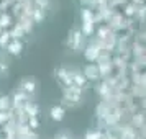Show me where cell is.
Returning <instances> with one entry per match:
<instances>
[{
    "instance_id": "7",
    "label": "cell",
    "mask_w": 146,
    "mask_h": 139,
    "mask_svg": "<svg viewBox=\"0 0 146 139\" xmlns=\"http://www.w3.org/2000/svg\"><path fill=\"white\" fill-rule=\"evenodd\" d=\"M72 80H74V82H76V84H77L79 87L86 84V77H84L82 74H79V72H76V74L72 75Z\"/></svg>"
},
{
    "instance_id": "8",
    "label": "cell",
    "mask_w": 146,
    "mask_h": 139,
    "mask_svg": "<svg viewBox=\"0 0 146 139\" xmlns=\"http://www.w3.org/2000/svg\"><path fill=\"white\" fill-rule=\"evenodd\" d=\"M27 111L30 113V118H31V116H36V115H38V106L27 103Z\"/></svg>"
},
{
    "instance_id": "3",
    "label": "cell",
    "mask_w": 146,
    "mask_h": 139,
    "mask_svg": "<svg viewBox=\"0 0 146 139\" xmlns=\"http://www.w3.org/2000/svg\"><path fill=\"white\" fill-rule=\"evenodd\" d=\"M58 75H59V79L62 80L66 85H71V84H72V75L67 72L66 69H59V70H58Z\"/></svg>"
},
{
    "instance_id": "9",
    "label": "cell",
    "mask_w": 146,
    "mask_h": 139,
    "mask_svg": "<svg viewBox=\"0 0 146 139\" xmlns=\"http://www.w3.org/2000/svg\"><path fill=\"white\" fill-rule=\"evenodd\" d=\"M82 31H84L86 34H90L92 33V23H86V21H84V25H82Z\"/></svg>"
},
{
    "instance_id": "10",
    "label": "cell",
    "mask_w": 146,
    "mask_h": 139,
    "mask_svg": "<svg viewBox=\"0 0 146 139\" xmlns=\"http://www.w3.org/2000/svg\"><path fill=\"white\" fill-rule=\"evenodd\" d=\"M8 105H10V103H8V98L7 97H2V98H0V110L3 111L5 108H8Z\"/></svg>"
},
{
    "instance_id": "11",
    "label": "cell",
    "mask_w": 146,
    "mask_h": 139,
    "mask_svg": "<svg viewBox=\"0 0 146 139\" xmlns=\"http://www.w3.org/2000/svg\"><path fill=\"white\" fill-rule=\"evenodd\" d=\"M86 139H100V132L97 131H90L86 134Z\"/></svg>"
},
{
    "instance_id": "5",
    "label": "cell",
    "mask_w": 146,
    "mask_h": 139,
    "mask_svg": "<svg viewBox=\"0 0 146 139\" xmlns=\"http://www.w3.org/2000/svg\"><path fill=\"white\" fill-rule=\"evenodd\" d=\"M97 56H99V47H95V46H89V49L86 51V57L89 61H94V59H97Z\"/></svg>"
},
{
    "instance_id": "1",
    "label": "cell",
    "mask_w": 146,
    "mask_h": 139,
    "mask_svg": "<svg viewBox=\"0 0 146 139\" xmlns=\"http://www.w3.org/2000/svg\"><path fill=\"white\" fill-rule=\"evenodd\" d=\"M80 41H82V36H80V31H74L72 36L69 38V46L74 47V49H77L80 46Z\"/></svg>"
},
{
    "instance_id": "13",
    "label": "cell",
    "mask_w": 146,
    "mask_h": 139,
    "mask_svg": "<svg viewBox=\"0 0 146 139\" xmlns=\"http://www.w3.org/2000/svg\"><path fill=\"white\" fill-rule=\"evenodd\" d=\"M30 126L31 128H38V119H36V116H31L30 118Z\"/></svg>"
},
{
    "instance_id": "4",
    "label": "cell",
    "mask_w": 146,
    "mask_h": 139,
    "mask_svg": "<svg viewBox=\"0 0 146 139\" xmlns=\"http://www.w3.org/2000/svg\"><path fill=\"white\" fill-rule=\"evenodd\" d=\"M21 88L28 93H33L35 88H36V84H35L33 80H23V82H21Z\"/></svg>"
},
{
    "instance_id": "6",
    "label": "cell",
    "mask_w": 146,
    "mask_h": 139,
    "mask_svg": "<svg viewBox=\"0 0 146 139\" xmlns=\"http://www.w3.org/2000/svg\"><path fill=\"white\" fill-rule=\"evenodd\" d=\"M21 43H18V41H13L10 46H8V53L10 54H20L21 53Z\"/></svg>"
},
{
    "instance_id": "2",
    "label": "cell",
    "mask_w": 146,
    "mask_h": 139,
    "mask_svg": "<svg viewBox=\"0 0 146 139\" xmlns=\"http://www.w3.org/2000/svg\"><path fill=\"white\" fill-rule=\"evenodd\" d=\"M51 118L54 121H61V119L64 118V110H62V106H53L51 108Z\"/></svg>"
},
{
    "instance_id": "12",
    "label": "cell",
    "mask_w": 146,
    "mask_h": 139,
    "mask_svg": "<svg viewBox=\"0 0 146 139\" xmlns=\"http://www.w3.org/2000/svg\"><path fill=\"white\" fill-rule=\"evenodd\" d=\"M8 36H10L8 33H3V34H2V38H0V44H2V46L8 43Z\"/></svg>"
},
{
    "instance_id": "14",
    "label": "cell",
    "mask_w": 146,
    "mask_h": 139,
    "mask_svg": "<svg viewBox=\"0 0 146 139\" xmlns=\"http://www.w3.org/2000/svg\"><path fill=\"white\" fill-rule=\"evenodd\" d=\"M7 119H8V113L0 111V123H3V121H7Z\"/></svg>"
}]
</instances>
